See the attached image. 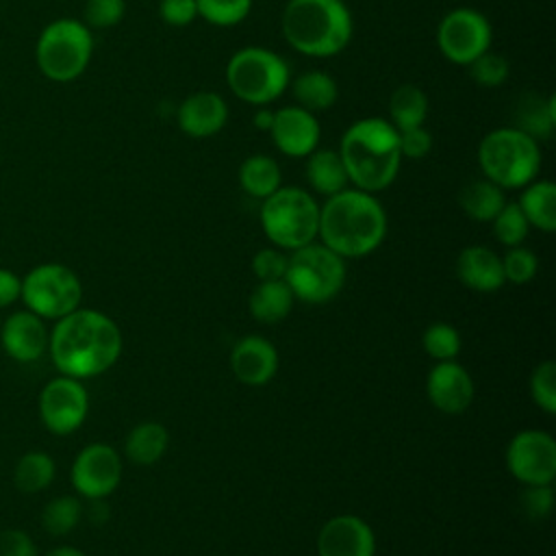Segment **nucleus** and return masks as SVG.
Instances as JSON below:
<instances>
[{
    "label": "nucleus",
    "mask_w": 556,
    "mask_h": 556,
    "mask_svg": "<svg viewBox=\"0 0 556 556\" xmlns=\"http://www.w3.org/2000/svg\"><path fill=\"white\" fill-rule=\"evenodd\" d=\"M48 352L63 376L93 378L115 365L122 354V332L117 324L93 308H76L56 319Z\"/></svg>",
    "instance_id": "nucleus-1"
},
{
    "label": "nucleus",
    "mask_w": 556,
    "mask_h": 556,
    "mask_svg": "<svg viewBox=\"0 0 556 556\" xmlns=\"http://www.w3.org/2000/svg\"><path fill=\"white\" fill-rule=\"evenodd\" d=\"M321 243L343 258L374 252L387 235V213L374 193L343 189L319 206Z\"/></svg>",
    "instance_id": "nucleus-2"
},
{
    "label": "nucleus",
    "mask_w": 556,
    "mask_h": 556,
    "mask_svg": "<svg viewBox=\"0 0 556 556\" xmlns=\"http://www.w3.org/2000/svg\"><path fill=\"white\" fill-rule=\"evenodd\" d=\"M337 152L348 172V180L361 191H382L400 174V137L389 119H356L343 132Z\"/></svg>",
    "instance_id": "nucleus-3"
},
{
    "label": "nucleus",
    "mask_w": 556,
    "mask_h": 556,
    "mask_svg": "<svg viewBox=\"0 0 556 556\" xmlns=\"http://www.w3.org/2000/svg\"><path fill=\"white\" fill-rule=\"evenodd\" d=\"M280 28L295 52L328 59L345 50L354 24L343 0H289Z\"/></svg>",
    "instance_id": "nucleus-4"
},
{
    "label": "nucleus",
    "mask_w": 556,
    "mask_h": 556,
    "mask_svg": "<svg viewBox=\"0 0 556 556\" xmlns=\"http://www.w3.org/2000/svg\"><path fill=\"white\" fill-rule=\"evenodd\" d=\"M478 165L486 180L502 189H521L541 169V148L534 137L517 126H502L482 137Z\"/></svg>",
    "instance_id": "nucleus-5"
},
{
    "label": "nucleus",
    "mask_w": 556,
    "mask_h": 556,
    "mask_svg": "<svg viewBox=\"0 0 556 556\" xmlns=\"http://www.w3.org/2000/svg\"><path fill=\"white\" fill-rule=\"evenodd\" d=\"M226 83L239 100L265 106L287 91L291 72L289 63L278 52L261 46H245L228 59Z\"/></svg>",
    "instance_id": "nucleus-6"
},
{
    "label": "nucleus",
    "mask_w": 556,
    "mask_h": 556,
    "mask_svg": "<svg viewBox=\"0 0 556 556\" xmlns=\"http://www.w3.org/2000/svg\"><path fill=\"white\" fill-rule=\"evenodd\" d=\"M93 54L91 28L74 17L50 22L37 37L35 61L39 72L54 83L76 80Z\"/></svg>",
    "instance_id": "nucleus-7"
},
{
    "label": "nucleus",
    "mask_w": 556,
    "mask_h": 556,
    "mask_svg": "<svg viewBox=\"0 0 556 556\" xmlns=\"http://www.w3.org/2000/svg\"><path fill=\"white\" fill-rule=\"evenodd\" d=\"M261 226L274 245L298 250L317 237L319 204L306 189L278 187L263 200Z\"/></svg>",
    "instance_id": "nucleus-8"
},
{
    "label": "nucleus",
    "mask_w": 556,
    "mask_h": 556,
    "mask_svg": "<svg viewBox=\"0 0 556 556\" xmlns=\"http://www.w3.org/2000/svg\"><path fill=\"white\" fill-rule=\"evenodd\" d=\"M293 295L308 304H324L332 300L345 282L343 256L326 248L324 243H306L287 261V271L282 278Z\"/></svg>",
    "instance_id": "nucleus-9"
},
{
    "label": "nucleus",
    "mask_w": 556,
    "mask_h": 556,
    "mask_svg": "<svg viewBox=\"0 0 556 556\" xmlns=\"http://www.w3.org/2000/svg\"><path fill=\"white\" fill-rule=\"evenodd\" d=\"M20 300L41 319H61L83 300L80 278L63 263H41L22 278Z\"/></svg>",
    "instance_id": "nucleus-10"
},
{
    "label": "nucleus",
    "mask_w": 556,
    "mask_h": 556,
    "mask_svg": "<svg viewBox=\"0 0 556 556\" xmlns=\"http://www.w3.org/2000/svg\"><path fill=\"white\" fill-rule=\"evenodd\" d=\"M491 22L484 13L469 7L452 9L441 17L437 28V43L441 54L456 65H469L482 52L491 50Z\"/></svg>",
    "instance_id": "nucleus-11"
},
{
    "label": "nucleus",
    "mask_w": 556,
    "mask_h": 556,
    "mask_svg": "<svg viewBox=\"0 0 556 556\" xmlns=\"http://www.w3.org/2000/svg\"><path fill=\"white\" fill-rule=\"evenodd\" d=\"M89 410V395L78 378L56 376L39 393V419L52 434L76 432Z\"/></svg>",
    "instance_id": "nucleus-12"
},
{
    "label": "nucleus",
    "mask_w": 556,
    "mask_h": 556,
    "mask_svg": "<svg viewBox=\"0 0 556 556\" xmlns=\"http://www.w3.org/2000/svg\"><path fill=\"white\" fill-rule=\"evenodd\" d=\"M508 471L523 482L552 484L556 478V441L543 430H521L506 447Z\"/></svg>",
    "instance_id": "nucleus-13"
},
{
    "label": "nucleus",
    "mask_w": 556,
    "mask_h": 556,
    "mask_svg": "<svg viewBox=\"0 0 556 556\" xmlns=\"http://www.w3.org/2000/svg\"><path fill=\"white\" fill-rule=\"evenodd\" d=\"M70 476L78 495L104 500L122 480V458L109 443H91L76 454Z\"/></svg>",
    "instance_id": "nucleus-14"
},
{
    "label": "nucleus",
    "mask_w": 556,
    "mask_h": 556,
    "mask_svg": "<svg viewBox=\"0 0 556 556\" xmlns=\"http://www.w3.org/2000/svg\"><path fill=\"white\" fill-rule=\"evenodd\" d=\"M269 137L278 152L291 159H302L317 150L321 139V126L315 113L298 104H289L274 111Z\"/></svg>",
    "instance_id": "nucleus-15"
},
{
    "label": "nucleus",
    "mask_w": 556,
    "mask_h": 556,
    "mask_svg": "<svg viewBox=\"0 0 556 556\" xmlns=\"http://www.w3.org/2000/svg\"><path fill=\"white\" fill-rule=\"evenodd\" d=\"M319 556H374L376 536L367 521L356 515L328 519L317 536Z\"/></svg>",
    "instance_id": "nucleus-16"
},
{
    "label": "nucleus",
    "mask_w": 556,
    "mask_h": 556,
    "mask_svg": "<svg viewBox=\"0 0 556 556\" xmlns=\"http://www.w3.org/2000/svg\"><path fill=\"white\" fill-rule=\"evenodd\" d=\"M48 339L46 321L28 308L11 313L0 328L2 350L17 363L39 361L48 350Z\"/></svg>",
    "instance_id": "nucleus-17"
},
{
    "label": "nucleus",
    "mask_w": 556,
    "mask_h": 556,
    "mask_svg": "<svg viewBox=\"0 0 556 556\" xmlns=\"http://www.w3.org/2000/svg\"><path fill=\"white\" fill-rule=\"evenodd\" d=\"M426 393L434 408L447 415H458L465 413L473 400V380L463 365L439 361L428 374Z\"/></svg>",
    "instance_id": "nucleus-18"
},
{
    "label": "nucleus",
    "mask_w": 556,
    "mask_h": 556,
    "mask_svg": "<svg viewBox=\"0 0 556 556\" xmlns=\"http://www.w3.org/2000/svg\"><path fill=\"white\" fill-rule=\"evenodd\" d=\"M176 119L187 137L206 139L226 126L228 104L215 91H195L180 102Z\"/></svg>",
    "instance_id": "nucleus-19"
},
{
    "label": "nucleus",
    "mask_w": 556,
    "mask_h": 556,
    "mask_svg": "<svg viewBox=\"0 0 556 556\" xmlns=\"http://www.w3.org/2000/svg\"><path fill=\"white\" fill-rule=\"evenodd\" d=\"M230 367L239 382L258 387L274 378L278 369V352L267 339L248 334L235 343L230 352Z\"/></svg>",
    "instance_id": "nucleus-20"
},
{
    "label": "nucleus",
    "mask_w": 556,
    "mask_h": 556,
    "mask_svg": "<svg viewBox=\"0 0 556 556\" xmlns=\"http://www.w3.org/2000/svg\"><path fill=\"white\" fill-rule=\"evenodd\" d=\"M456 274L460 282L473 291L491 293L504 285L502 258L486 245H469L456 258Z\"/></svg>",
    "instance_id": "nucleus-21"
},
{
    "label": "nucleus",
    "mask_w": 556,
    "mask_h": 556,
    "mask_svg": "<svg viewBox=\"0 0 556 556\" xmlns=\"http://www.w3.org/2000/svg\"><path fill=\"white\" fill-rule=\"evenodd\" d=\"M306 180L313 191L330 198L348 187V172L337 150H313L306 156Z\"/></svg>",
    "instance_id": "nucleus-22"
},
{
    "label": "nucleus",
    "mask_w": 556,
    "mask_h": 556,
    "mask_svg": "<svg viewBox=\"0 0 556 556\" xmlns=\"http://www.w3.org/2000/svg\"><path fill=\"white\" fill-rule=\"evenodd\" d=\"M291 85V93L298 102V106L317 113V111H326L330 106H334L337 98H339V87L337 80L319 70H306L302 74L295 76Z\"/></svg>",
    "instance_id": "nucleus-23"
},
{
    "label": "nucleus",
    "mask_w": 556,
    "mask_h": 556,
    "mask_svg": "<svg viewBox=\"0 0 556 556\" xmlns=\"http://www.w3.org/2000/svg\"><path fill=\"white\" fill-rule=\"evenodd\" d=\"M519 208L526 215L528 224L543 230L554 232L556 230V187L552 180H532L526 187H521Z\"/></svg>",
    "instance_id": "nucleus-24"
},
{
    "label": "nucleus",
    "mask_w": 556,
    "mask_h": 556,
    "mask_svg": "<svg viewBox=\"0 0 556 556\" xmlns=\"http://www.w3.org/2000/svg\"><path fill=\"white\" fill-rule=\"evenodd\" d=\"M293 300L295 295L285 280H265L250 295V313L263 324H278L291 313Z\"/></svg>",
    "instance_id": "nucleus-25"
},
{
    "label": "nucleus",
    "mask_w": 556,
    "mask_h": 556,
    "mask_svg": "<svg viewBox=\"0 0 556 556\" xmlns=\"http://www.w3.org/2000/svg\"><path fill=\"white\" fill-rule=\"evenodd\" d=\"M280 182L282 174L274 156L252 154L239 165V185L252 198L265 200L280 187Z\"/></svg>",
    "instance_id": "nucleus-26"
},
{
    "label": "nucleus",
    "mask_w": 556,
    "mask_h": 556,
    "mask_svg": "<svg viewBox=\"0 0 556 556\" xmlns=\"http://www.w3.org/2000/svg\"><path fill=\"white\" fill-rule=\"evenodd\" d=\"M169 434L159 421H143L135 426L124 443L128 460L135 465H154L167 450Z\"/></svg>",
    "instance_id": "nucleus-27"
},
{
    "label": "nucleus",
    "mask_w": 556,
    "mask_h": 556,
    "mask_svg": "<svg viewBox=\"0 0 556 556\" xmlns=\"http://www.w3.org/2000/svg\"><path fill=\"white\" fill-rule=\"evenodd\" d=\"M428 117V96L417 85H400L389 98V122L397 130L424 126Z\"/></svg>",
    "instance_id": "nucleus-28"
},
{
    "label": "nucleus",
    "mask_w": 556,
    "mask_h": 556,
    "mask_svg": "<svg viewBox=\"0 0 556 556\" xmlns=\"http://www.w3.org/2000/svg\"><path fill=\"white\" fill-rule=\"evenodd\" d=\"M54 473H56V465H54L52 456L46 452L33 450L17 458V463L13 467V482H15L17 491L33 495V493L48 489L54 480Z\"/></svg>",
    "instance_id": "nucleus-29"
},
{
    "label": "nucleus",
    "mask_w": 556,
    "mask_h": 556,
    "mask_svg": "<svg viewBox=\"0 0 556 556\" xmlns=\"http://www.w3.org/2000/svg\"><path fill=\"white\" fill-rule=\"evenodd\" d=\"M460 206L463 211L476 219V222H493V217L500 213V208L506 204L504 200V189L497 187L495 182L482 178L469 182L460 191Z\"/></svg>",
    "instance_id": "nucleus-30"
},
{
    "label": "nucleus",
    "mask_w": 556,
    "mask_h": 556,
    "mask_svg": "<svg viewBox=\"0 0 556 556\" xmlns=\"http://www.w3.org/2000/svg\"><path fill=\"white\" fill-rule=\"evenodd\" d=\"M83 517V504L74 495H61L50 500L41 510V526L52 534L61 536L72 532Z\"/></svg>",
    "instance_id": "nucleus-31"
},
{
    "label": "nucleus",
    "mask_w": 556,
    "mask_h": 556,
    "mask_svg": "<svg viewBox=\"0 0 556 556\" xmlns=\"http://www.w3.org/2000/svg\"><path fill=\"white\" fill-rule=\"evenodd\" d=\"M195 4L198 17L219 28L241 24L252 11V0H195Z\"/></svg>",
    "instance_id": "nucleus-32"
},
{
    "label": "nucleus",
    "mask_w": 556,
    "mask_h": 556,
    "mask_svg": "<svg viewBox=\"0 0 556 556\" xmlns=\"http://www.w3.org/2000/svg\"><path fill=\"white\" fill-rule=\"evenodd\" d=\"M556 124V98L549 96L545 102H519V126L530 137H547Z\"/></svg>",
    "instance_id": "nucleus-33"
},
{
    "label": "nucleus",
    "mask_w": 556,
    "mask_h": 556,
    "mask_svg": "<svg viewBox=\"0 0 556 556\" xmlns=\"http://www.w3.org/2000/svg\"><path fill=\"white\" fill-rule=\"evenodd\" d=\"M528 230H530V224L517 202H506L500 208V213L493 217V232L502 245H508V248L521 245V241L528 237Z\"/></svg>",
    "instance_id": "nucleus-34"
},
{
    "label": "nucleus",
    "mask_w": 556,
    "mask_h": 556,
    "mask_svg": "<svg viewBox=\"0 0 556 556\" xmlns=\"http://www.w3.org/2000/svg\"><path fill=\"white\" fill-rule=\"evenodd\" d=\"M424 350L434 361H454V356L460 352V334L454 326L437 321L426 328L424 332Z\"/></svg>",
    "instance_id": "nucleus-35"
},
{
    "label": "nucleus",
    "mask_w": 556,
    "mask_h": 556,
    "mask_svg": "<svg viewBox=\"0 0 556 556\" xmlns=\"http://www.w3.org/2000/svg\"><path fill=\"white\" fill-rule=\"evenodd\" d=\"M530 393L539 408L554 415L556 413V363L543 361L534 367L530 376Z\"/></svg>",
    "instance_id": "nucleus-36"
},
{
    "label": "nucleus",
    "mask_w": 556,
    "mask_h": 556,
    "mask_svg": "<svg viewBox=\"0 0 556 556\" xmlns=\"http://www.w3.org/2000/svg\"><path fill=\"white\" fill-rule=\"evenodd\" d=\"M467 67H469V76L480 87H500L508 78V61L491 50L482 52Z\"/></svg>",
    "instance_id": "nucleus-37"
},
{
    "label": "nucleus",
    "mask_w": 556,
    "mask_h": 556,
    "mask_svg": "<svg viewBox=\"0 0 556 556\" xmlns=\"http://www.w3.org/2000/svg\"><path fill=\"white\" fill-rule=\"evenodd\" d=\"M536 267H539L536 256L528 248H521V245L510 248L502 258L504 280H510L515 285H523V282L532 280L536 274Z\"/></svg>",
    "instance_id": "nucleus-38"
},
{
    "label": "nucleus",
    "mask_w": 556,
    "mask_h": 556,
    "mask_svg": "<svg viewBox=\"0 0 556 556\" xmlns=\"http://www.w3.org/2000/svg\"><path fill=\"white\" fill-rule=\"evenodd\" d=\"M124 13V0H87L83 9V17L89 28H111L122 22Z\"/></svg>",
    "instance_id": "nucleus-39"
},
{
    "label": "nucleus",
    "mask_w": 556,
    "mask_h": 556,
    "mask_svg": "<svg viewBox=\"0 0 556 556\" xmlns=\"http://www.w3.org/2000/svg\"><path fill=\"white\" fill-rule=\"evenodd\" d=\"M287 256L278 248H263L252 258V271L258 282L265 280H282L287 271Z\"/></svg>",
    "instance_id": "nucleus-40"
},
{
    "label": "nucleus",
    "mask_w": 556,
    "mask_h": 556,
    "mask_svg": "<svg viewBox=\"0 0 556 556\" xmlns=\"http://www.w3.org/2000/svg\"><path fill=\"white\" fill-rule=\"evenodd\" d=\"M521 506L526 510L528 517L532 519H543L549 515L552 506H554V491L552 484H532L526 486L523 495H521Z\"/></svg>",
    "instance_id": "nucleus-41"
},
{
    "label": "nucleus",
    "mask_w": 556,
    "mask_h": 556,
    "mask_svg": "<svg viewBox=\"0 0 556 556\" xmlns=\"http://www.w3.org/2000/svg\"><path fill=\"white\" fill-rule=\"evenodd\" d=\"M402 159H424L432 150V135L424 126L397 130Z\"/></svg>",
    "instance_id": "nucleus-42"
},
{
    "label": "nucleus",
    "mask_w": 556,
    "mask_h": 556,
    "mask_svg": "<svg viewBox=\"0 0 556 556\" xmlns=\"http://www.w3.org/2000/svg\"><path fill=\"white\" fill-rule=\"evenodd\" d=\"M159 15L167 26H189L198 17L195 0H161Z\"/></svg>",
    "instance_id": "nucleus-43"
},
{
    "label": "nucleus",
    "mask_w": 556,
    "mask_h": 556,
    "mask_svg": "<svg viewBox=\"0 0 556 556\" xmlns=\"http://www.w3.org/2000/svg\"><path fill=\"white\" fill-rule=\"evenodd\" d=\"M0 556H37L35 541L20 528L0 532Z\"/></svg>",
    "instance_id": "nucleus-44"
},
{
    "label": "nucleus",
    "mask_w": 556,
    "mask_h": 556,
    "mask_svg": "<svg viewBox=\"0 0 556 556\" xmlns=\"http://www.w3.org/2000/svg\"><path fill=\"white\" fill-rule=\"evenodd\" d=\"M22 295V278L11 271L0 267V308H7L9 304L17 302Z\"/></svg>",
    "instance_id": "nucleus-45"
},
{
    "label": "nucleus",
    "mask_w": 556,
    "mask_h": 556,
    "mask_svg": "<svg viewBox=\"0 0 556 556\" xmlns=\"http://www.w3.org/2000/svg\"><path fill=\"white\" fill-rule=\"evenodd\" d=\"M271 119H274V111L267 109V106H258V111H256V115H254V126H256L258 130H267V132H269Z\"/></svg>",
    "instance_id": "nucleus-46"
},
{
    "label": "nucleus",
    "mask_w": 556,
    "mask_h": 556,
    "mask_svg": "<svg viewBox=\"0 0 556 556\" xmlns=\"http://www.w3.org/2000/svg\"><path fill=\"white\" fill-rule=\"evenodd\" d=\"M46 556H87L85 552H80L78 547H72V545H61V547H54L50 549Z\"/></svg>",
    "instance_id": "nucleus-47"
}]
</instances>
